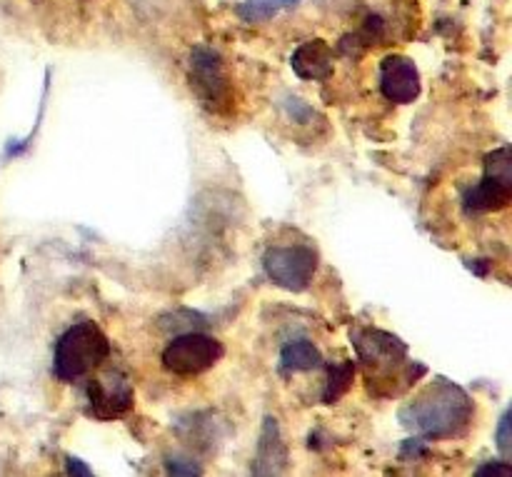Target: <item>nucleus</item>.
I'll list each match as a JSON object with an SVG mask.
<instances>
[{
  "instance_id": "nucleus-3",
  "label": "nucleus",
  "mask_w": 512,
  "mask_h": 477,
  "mask_svg": "<svg viewBox=\"0 0 512 477\" xmlns=\"http://www.w3.org/2000/svg\"><path fill=\"white\" fill-rule=\"evenodd\" d=\"M190 90L198 95L200 103L213 113H225L233 108V83L225 70L223 58L213 48H198L190 53V70H188Z\"/></svg>"
},
{
  "instance_id": "nucleus-2",
  "label": "nucleus",
  "mask_w": 512,
  "mask_h": 477,
  "mask_svg": "<svg viewBox=\"0 0 512 477\" xmlns=\"http://www.w3.org/2000/svg\"><path fill=\"white\" fill-rule=\"evenodd\" d=\"M110 358V340L95 323H78L55 343L53 368L63 383H78Z\"/></svg>"
},
{
  "instance_id": "nucleus-10",
  "label": "nucleus",
  "mask_w": 512,
  "mask_h": 477,
  "mask_svg": "<svg viewBox=\"0 0 512 477\" xmlns=\"http://www.w3.org/2000/svg\"><path fill=\"white\" fill-rule=\"evenodd\" d=\"M333 63V48L320 38L298 45L290 58V68L303 80H328L333 75Z\"/></svg>"
},
{
  "instance_id": "nucleus-16",
  "label": "nucleus",
  "mask_w": 512,
  "mask_h": 477,
  "mask_svg": "<svg viewBox=\"0 0 512 477\" xmlns=\"http://www.w3.org/2000/svg\"><path fill=\"white\" fill-rule=\"evenodd\" d=\"M168 473H173V475H200L203 470L195 468V465L188 463V460H170Z\"/></svg>"
},
{
  "instance_id": "nucleus-6",
  "label": "nucleus",
  "mask_w": 512,
  "mask_h": 477,
  "mask_svg": "<svg viewBox=\"0 0 512 477\" xmlns=\"http://www.w3.org/2000/svg\"><path fill=\"white\" fill-rule=\"evenodd\" d=\"M263 268L278 288L303 293L315 278L318 253L308 245H275V248L265 250Z\"/></svg>"
},
{
  "instance_id": "nucleus-8",
  "label": "nucleus",
  "mask_w": 512,
  "mask_h": 477,
  "mask_svg": "<svg viewBox=\"0 0 512 477\" xmlns=\"http://www.w3.org/2000/svg\"><path fill=\"white\" fill-rule=\"evenodd\" d=\"M88 400H90V413H93L98 420L123 418L128 410H133L135 390L123 373L110 370V373L90 380Z\"/></svg>"
},
{
  "instance_id": "nucleus-15",
  "label": "nucleus",
  "mask_w": 512,
  "mask_h": 477,
  "mask_svg": "<svg viewBox=\"0 0 512 477\" xmlns=\"http://www.w3.org/2000/svg\"><path fill=\"white\" fill-rule=\"evenodd\" d=\"M498 448L503 455H510L512 450V435H510V413H505L500 418V428H498Z\"/></svg>"
},
{
  "instance_id": "nucleus-7",
  "label": "nucleus",
  "mask_w": 512,
  "mask_h": 477,
  "mask_svg": "<svg viewBox=\"0 0 512 477\" xmlns=\"http://www.w3.org/2000/svg\"><path fill=\"white\" fill-rule=\"evenodd\" d=\"M512 200V155L510 148H498L485 158V175L468 193L465 203L478 213H495L508 208Z\"/></svg>"
},
{
  "instance_id": "nucleus-9",
  "label": "nucleus",
  "mask_w": 512,
  "mask_h": 477,
  "mask_svg": "<svg viewBox=\"0 0 512 477\" xmlns=\"http://www.w3.org/2000/svg\"><path fill=\"white\" fill-rule=\"evenodd\" d=\"M420 70L405 55H388L380 63V90L390 103L408 105L420 95Z\"/></svg>"
},
{
  "instance_id": "nucleus-13",
  "label": "nucleus",
  "mask_w": 512,
  "mask_h": 477,
  "mask_svg": "<svg viewBox=\"0 0 512 477\" xmlns=\"http://www.w3.org/2000/svg\"><path fill=\"white\" fill-rule=\"evenodd\" d=\"M298 0H248L245 5H240L238 13L240 18L248 20V23H258V20H268L270 15L278 13L280 8H290Z\"/></svg>"
},
{
  "instance_id": "nucleus-12",
  "label": "nucleus",
  "mask_w": 512,
  "mask_h": 477,
  "mask_svg": "<svg viewBox=\"0 0 512 477\" xmlns=\"http://www.w3.org/2000/svg\"><path fill=\"white\" fill-rule=\"evenodd\" d=\"M285 458H288V453H285V445L278 435V425H275V420H265L263 438H260V445H258V460H255V473H260L263 465H268L263 475L275 473L273 463L283 465Z\"/></svg>"
},
{
  "instance_id": "nucleus-14",
  "label": "nucleus",
  "mask_w": 512,
  "mask_h": 477,
  "mask_svg": "<svg viewBox=\"0 0 512 477\" xmlns=\"http://www.w3.org/2000/svg\"><path fill=\"white\" fill-rule=\"evenodd\" d=\"M355 375V365L353 363H343L330 368V383L328 390H325V403H335L338 398H343L348 393L350 383H353Z\"/></svg>"
},
{
  "instance_id": "nucleus-18",
  "label": "nucleus",
  "mask_w": 512,
  "mask_h": 477,
  "mask_svg": "<svg viewBox=\"0 0 512 477\" xmlns=\"http://www.w3.org/2000/svg\"><path fill=\"white\" fill-rule=\"evenodd\" d=\"M478 477H485V475H512V468L508 463L505 465H483V468L475 473Z\"/></svg>"
},
{
  "instance_id": "nucleus-17",
  "label": "nucleus",
  "mask_w": 512,
  "mask_h": 477,
  "mask_svg": "<svg viewBox=\"0 0 512 477\" xmlns=\"http://www.w3.org/2000/svg\"><path fill=\"white\" fill-rule=\"evenodd\" d=\"M65 470H68V475H83V477L93 475V470H90L88 465H83V460H78V458H68Z\"/></svg>"
},
{
  "instance_id": "nucleus-4",
  "label": "nucleus",
  "mask_w": 512,
  "mask_h": 477,
  "mask_svg": "<svg viewBox=\"0 0 512 477\" xmlns=\"http://www.w3.org/2000/svg\"><path fill=\"white\" fill-rule=\"evenodd\" d=\"M225 355L223 343L205 333H183L163 350V368L178 378H193L215 368Z\"/></svg>"
},
{
  "instance_id": "nucleus-11",
  "label": "nucleus",
  "mask_w": 512,
  "mask_h": 477,
  "mask_svg": "<svg viewBox=\"0 0 512 477\" xmlns=\"http://www.w3.org/2000/svg\"><path fill=\"white\" fill-rule=\"evenodd\" d=\"M323 363V355L315 348L310 340H295V343H288L280 353V365L288 373H308V370H315Z\"/></svg>"
},
{
  "instance_id": "nucleus-5",
  "label": "nucleus",
  "mask_w": 512,
  "mask_h": 477,
  "mask_svg": "<svg viewBox=\"0 0 512 477\" xmlns=\"http://www.w3.org/2000/svg\"><path fill=\"white\" fill-rule=\"evenodd\" d=\"M355 348H358L360 360L365 363V368L373 370L375 375L380 378L390 380L403 375L405 380L415 383L418 375H413V370L405 373V363H408V348L400 338L395 335L385 333V330H375V328H365V330H355L353 333Z\"/></svg>"
},
{
  "instance_id": "nucleus-1",
  "label": "nucleus",
  "mask_w": 512,
  "mask_h": 477,
  "mask_svg": "<svg viewBox=\"0 0 512 477\" xmlns=\"http://www.w3.org/2000/svg\"><path fill=\"white\" fill-rule=\"evenodd\" d=\"M475 405L463 388L453 383L428 385L413 403L400 410V420L405 428L425 435L430 440L460 438L473 423Z\"/></svg>"
}]
</instances>
